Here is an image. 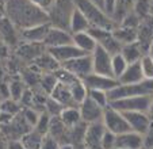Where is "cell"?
<instances>
[{"mask_svg": "<svg viewBox=\"0 0 153 149\" xmlns=\"http://www.w3.org/2000/svg\"><path fill=\"white\" fill-rule=\"evenodd\" d=\"M6 16L19 30L49 23L46 12L37 8L29 0H8L6 3Z\"/></svg>", "mask_w": 153, "mask_h": 149, "instance_id": "obj_1", "label": "cell"}, {"mask_svg": "<svg viewBox=\"0 0 153 149\" xmlns=\"http://www.w3.org/2000/svg\"><path fill=\"white\" fill-rule=\"evenodd\" d=\"M76 8H79L88 20H90L91 26L95 27H102L106 30H114L118 27L114 19L106 14L102 8H99L96 4H94L91 0H73Z\"/></svg>", "mask_w": 153, "mask_h": 149, "instance_id": "obj_2", "label": "cell"}, {"mask_svg": "<svg viewBox=\"0 0 153 149\" xmlns=\"http://www.w3.org/2000/svg\"><path fill=\"white\" fill-rule=\"evenodd\" d=\"M75 10L76 6L73 3V0H56V4L48 14L50 26L69 31L71 18H72Z\"/></svg>", "mask_w": 153, "mask_h": 149, "instance_id": "obj_3", "label": "cell"}, {"mask_svg": "<svg viewBox=\"0 0 153 149\" xmlns=\"http://www.w3.org/2000/svg\"><path fill=\"white\" fill-rule=\"evenodd\" d=\"M142 95H153V79L152 80H146L138 84H127V86H122L119 84L114 89L108 92V99L110 103L118 99H123V98L130 96H142Z\"/></svg>", "mask_w": 153, "mask_h": 149, "instance_id": "obj_4", "label": "cell"}, {"mask_svg": "<svg viewBox=\"0 0 153 149\" xmlns=\"http://www.w3.org/2000/svg\"><path fill=\"white\" fill-rule=\"evenodd\" d=\"M150 104H152V95H142V96L118 99L111 102L110 106L121 112H150Z\"/></svg>", "mask_w": 153, "mask_h": 149, "instance_id": "obj_5", "label": "cell"}, {"mask_svg": "<svg viewBox=\"0 0 153 149\" xmlns=\"http://www.w3.org/2000/svg\"><path fill=\"white\" fill-rule=\"evenodd\" d=\"M102 122H103L106 130L114 133L115 136L131 132V127H130L125 114L121 111H118V110H115L111 106H108L106 110H104L103 121H102Z\"/></svg>", "mask_w": 153, "mask_h": 149, "instance_id": "obj_6", "label": "cell"}, {"mask_svg": "<svg viewBox=\"0 0 153 149\" xmlns=\"http://www.w3.org/2000/svg\"><path fill=\"white\" fill-rule=\"evenodd\" d=\"M88 33L95 38L98 45L102 46L103 49H106L111 56L117 54V53H121L122 46L123 45L117 39L114 33L111 31V30H106V29H102V27L91 26V29L88 30Z\"/></svg>", "mask_w": 153, "mask_h": 149, "instance_id": "obj_7", "label": "cell"}, {"mask_svg": "<svg viewBox=\"0 0 153 149\" xmlns=\"http://www.w3.org/2000/svg\"><path fill=\"white\" fill-rule=\"evenodd\" d=\"M91 60H92V73L114 77L113 68H111L113 56L107 52L106 49L98 45L95 50L91 53Z\"/></svg>", "mask_w": 153, "mask_h": 149, "instance_id": "obj_8", "label": "cell"}, {"mask_svg": "<svg viewBox=\"0 0 153 149\" xmlns=\"http://www.w3.org/2000/svg\"><path fill=\"white\" fill-rule=\"evenodd\" d=\"M61 66L83 80L84 77H87L88 74L92 73V60H91V54H84L77 58H73V60H71V61H67V63L61 64Z\"/></svg>", "mask_w": 153, "mask_h": 149, "instance_id": "obj_9", "label": "cell"}, {"mask_svg": "<svg viewBox=\"0 0 153 149\" xmlns=\"http://www.w3.org/2000/svg\"><path fill=\"white\" fill-rule=\"evenodd\" d=\"M0 37L4 39V42L10 46V49H15L22 43L20 38V30L15 26L14 23L7 16L0 18Z\"/></svg>", "mask_w": 153, "mask_h": 149, "instance_id": "obj_10", "label": "cell"}, {"mask_svg": "<svg viewBox=\"0 0 153 149\" xmlns=\"http://www.w3.org/2000/svg\"><path fill=\"white\" fill-rule=\"evenodd\" d=\"M79 110H80L81 121L85 122L87 125L95 122H102L103 121V114L106 109H102L100 106L95 103L92 99L87 98L85 101H83L79 104Z\"/></svg>", "mask_w": 153, "mask_h": 149, "instance_id": "obj_11", "label": "cell"}, {"mask_svg": "<svg viewBox=\"0 0 153 149\" xmlns=\"http://www.w3.org/2000/svg\"><path fill=\"white\" fill-rule=\"evenodd\" d=\"M123 114H125V117H126L131 130L138 133V134L145 136L150 130V127H152V125H153L149 112L134 111V112H123Z\"/></svg>", "mask_w": 153, "mask_h": 149, "instance_id": "obj_12", "label": "cell"}, {"mask_svg": "<svg viewBox=\"0 0 153 149\" xmlns=\"http://www.w3.org/2000/svg\"><path fill=\"white\" fill-rule=\"evenodd\" d=\"M83 83L88 89H99V91H106L110 92L115 87L119 86L118 80L114 77H108V76H102V74L91 73L87 77L83 79Z\"/></svg>", "mask_w": 153, "mask_h": 149, "instance_id": "obj_13", "label": "cell"}, {"mask_svg": "<svg viewBox=\"0 0 153 149\" xmlns=\"http://www.w3.org/2000/svg\"><path fill=\"white\" fill-rule=\"evenodd\" d=\"M106 132L103 122L90 123L87 127L85 136H84V145L87 149H103L102 148V138Z\"/></svg>", "mask_w": 153, "mask_h": 149, "instance_id": "obj_14", "label": "cell"}, {"mask_svg": "<svg viewBox=\"0 0 153 149\" xmlns=\"http://www.w3.org/2000/svg\"><path fill=\"white\" fill-rule=\"evenodd\" d=\"M69 43H72V34L69 31H67V30H61L58 27H53V26H50L49 33H48L46 38L43 41V45L48 49L69 45Z\"/></svg>", "mask_w": 153, "mask_h": 149, "instance_id": "obj_15", "label": "cell"}, {"mask_svg": "<svg viewBox=\"0 0 153 149\" xmlns=\"http://www.w3.org/2000/svg\"><path fill=\"white\" fill-rule=\"evenodd\" d=\"M49 29H50V23H42V25H37V26L29 27V29L20 30L22 42L43 43L48 33H49Z\"/></svg>", "mask_w": 153, "mask_h": 149, "instance_id": "obj_16", "label": "cell"}, {"mask_svg": "<svg viewBox=\"0 0 153 149\" xmlns=\"http://www.w3.org/2000/svg\"><path fill=\"white\" fill-rule=\"evenodd\" d=\"M117 148L121 149H144L145 136L138 134L136 132H127L123 134L117 136Z\"/></svg>", "mask_w": 153, "mask_h": 149, "instance_id": "obj_17", "label": "cell"}, {"mask_svg": "<svg viewBox=\"0 0 153 149\" xmlns=\"http://www.w3.org/2000/svg\"><path fill=\"white\" fill-rule=\"evenodd\" d=\"M48 52L60 63V65L64 63H67V61H71V60H73V58H77V57H80V56L85 54V53H83L79 48H76L73 43L58 46V48L48 49Z\"/></svg>", "mask_w": 153, "mask_h": 149, "instance_id": "obj_18", "label": "cell"}, {"mask_svg": "<svg viewBox=\"0 0 153 149\" xmlns=\"http://www.w3.org/2000/svg\"><path fill=\"white\" fill-rule=\"evenodd\" d=\"M48 50V48L43 43H30V42H22L19 46L16 48V53L18 56L23 58L26 61H33L41 56L42 53H45Z\"/></svg>", "mask_w": 153, "mask_h": 149, "instance_id": "obj_19", "label": "cell"}, {"mask_svg": "<svg viewBox=\"0 0 153 149\" xmlns=\"http://www.w3.org/2000/svg\"><path fill=\"white\" fill-rule=\"evenodd\" d=\"M144 80L145 77H144V73H142L141 63L138 61V63L129 64L127 69L118 79V83L122 84V86H127V84H138Z\"/></svg>", "mask_w": 153, "mask_h": 149, "instance_id": "obj_20", "label": "cell"}, {"mask_svg": "<svg viewBox=\"0 0 153 149\" xmlns=\"http://www.w3.org/2000/svg\"><path fill=\"white\" fill-rule=\"evenodd\" d=\"M72 43L85 54H91L98 46V42L95 41V38L88 31L72 34Z\"/></svg>", "mask_w": 153, "mask_h": 149, "instance_id": "obj_21", "label": "cell"}, {"mask_svg": "<svg viewBox=\"0 0 153 149\" xmlns=\"http://www.w3.org/2000/svg\"><path fill=\"white\" fill-rule=\"evenodd\" d=\"M50 98H53L54 101H57L61 106L64 107H79V104L75 102L72 94H71L69 87L64 86V84L58 83L56 86V88L53 89V92L49 95Z\"/></svg>", "mask_w": 153, "mask_h": 149, "instance_id": "obj_22", "label": "cell"}, {"mask_svg": "<svg viewBox=\"0 0 153 149\" xmlns=\"http://www.w3.org/2000/svg\"><path fill=\"white\" fill-rule=\"evenodd\" d=\"M33 66H35L41 73H49V72L57 71L61 65H60V63L46 50L45 53L38 56V57L33 61Z\"/></svg>", "mask_w": 153, "mask_h": 149, "instance_id": "obj_23", "label": "cell"}, {"mask_svg": "<svg viewBox=\"0 0 153 149\" xmlns=\"http://www.w3.org/2000/svg\"><path fill=\"white\" fill-rule=\"evenodd\" d=\"M68 133H69V129L64 125L61 118L60 117H52L48 134L54 137L60 144H69V141H68Z\"/></svg>", "mask_w": 153, "mask_h": 149, "instance_id": "obj_24", "label": "cell"}, {"mask_svg": "<svg viewBox=\"0 0 153 149\" xmlns=\"http://www.w3.org/2000/svg\"><path fill=\"white\" fill-rule=\"evenodd\" d=\"M121 54L123 56L125 60H126L129 64H133V63H138V61H141V58L144 57L146 53L144 52V49L141 48V45L136 41V42L126 43V45L122 46Z\"/></svg>", "mask_w": 153, "mask_h": 149, "instance_id": "obj_25", "label": "cell"}, {"mask_svg": "<svg viewBox=\"0 0 153 149\" xmlns=\"http://www.w3.org/2000/svg\"><path fill=\"white\" fill-rule=\"evenodd\" d=\"M90 29H91L90 20L87 19L85 15H84L80 10L76 8L72 14V18H71V27H69L71 34H77V33L88 31Z\"/></svg>", "mask_w": 153, "mask_h": 149, "instance_id": "obj_26", "label": "cell"}, {"mask_svg": "<svg viewBox=\"0 0 153 149\" xmlns=\"http://www.w3.org/2000/svg\"><path fill=\"white\" fill-rule=\"evenodd\" d=\"M60 118L68 129H72L80 122H83L79 107H65L62 110V112L60 114Z\"/></svg>", "mask_w": 153, "mask_h": 149, "instance_id": "obj_27", "label": "cell"}, {"mask_svg": "<svg viewBox=\"0 0 153 149\" xmlns=\"http://www.w3.org/2000/svg\"><path fill=\"white\" fill-rule=\"evenodd\" d=\"M113 33L122 45L136 42L137 37H138V29H129V27H123V26H118Z\"/></svg>", "mask_w": 153, "mask_h": 149, "instance_id": "obj_28", "label": "cell"}, {"mask_svg": "<svg viewBox=\"0 0 153 149\" xmlns=\"http://www.w3.org/2000/svg\"><path fill=\"white\" fill-rule=\"evenodd\" d=\"M87 127H88V125H87L85 122H80L79 125H76L75 127L69 129V133H68V141H69V144H72V145H75V146L83 144Z\"/></svg>", "mask_w": 153, "mask_h": 149, "instance_id": "obj_29", "label": "cell"}, {"mask_svg": "<svg viewBox=\"0 0 153 149\" xmlns=\"http://www.w3.org/2000/svg\"><path fill=\"white\" fill-rule=\"evenodd\" d=\"M42 137L39 133H37L34 129L27 132L25 136H22L20 141L23 144L25 149H41V142H42Z\"/></svg>", "mask_w": 153, "mask_h": 149, "instance_id": "obj_30", "label": "cell"}, {"mask_svg": "<svg viewBox=\"0 0 153 149\" xmlns=\"http://www.w3.org/2000/svg\"><path fill=\"white\" fill-rule=\"evenodd\" d=\"M26 89H27V86L20 79H14L12 81H10V96H11L12 101L18 102V103L20 102V99L25 95Z\"/></svg>", "mask_w": 153, "mask_h": 149, "instance_id": "obj_31", "label": "cell"}, {"mask_svg": "<svg viewBox=\"0 0 153 149\" xmlns=\"http://www.w3.org/2000/svg\"><path fill=\"white\" fill-rule=\"evenodd\" d=\"M127 66H129V63L125 60V57L121 54V53L114 54L113 56V61H111V68H113L114 79L118 80L122 74H123V72L127 69Z\"/></svg>", "mask_w": 153, "mask_h": 149, "instance_id": "obj_32", "label": "cell"}, {"mask_svg": "<svg viewBox=\"0 0 153 149\" xmlns=\"http://www.w3.org/2000/svg\"><path fill=\"white\" fill-rule=\"evenodd\" d=\"M58 84V80L56 77L54 72H49V73H42L39 80V87L42 88L43 92H46L48 95H50L53 92V89L56 88V86Z\"/></svg>", "mask_w": 153, "mask_h": 149, "instance_id": "obj_33", "label": "cell"}, {"mask_svg": "<svg viewBox=\"0 0 153 149\" xmlns=\"http://www.w3.org/2000/svg\"><path fill=\"white\" fill-rule=\"evenodd\" d=\"M71 89V94H72L73 99L77 104H80L83 101H85L87 98H88V88L85 87V84L83 83V80H79L76 81L75 84L69 87Z\"/></svg>", "mask_w": 153, "mask_h": 149, "instance_id": "obj_34", "label": "cell"}, {"mask_svg": "<svg viewBox=\"0 0 153 149\" xmlns=\"http://www.w3.org/2000/svg\"><path fill=\"white\" fill-rule=\"evenodd\" d=\"M54 74H56V77H57L58 83L64 84V86H67V87H71L72 84H75L76 81L81 80V79H79L77 76H75L73 73H71L69 71H67V69L62 68V66H60L57 71H54Z\"/></svg>", "mask_w": 153, "mask_h": 149, "instance_id": "obj_35", "label": "cell"}, {"mask_svg": "<svg viewBox=\"0 0 153 149\" xmlns=\"http://www.w3.org/2000/svg\"><path fill=\"white\" fill-rule=\"evenodd\" d=\"M88 98L92 99L98 106L102 109H107L110 106V99H108V92L99 91V89H88Z\"/></svg>", "mask_w": 153, "mask_h": 149, "instance_id": "obj_36", "label": "cell"}, {"mask_svg": "<svg viewBox=\"0 0 153 149\" xmlns=\"http://www.w3.org/2000/svg\"><path fill=\"white\" fill-rule=\"evenodd\" d=\"M50 119H52V117H50V115L48 114L46 111L41 112L39 119H38V122H37V125H35L34 130H35L37 133H39L41 136H46V134H48V132H49Z\"/></svg>", "mask_w": 153, "mask_h": 149, "instance_id": "obj_37", "label": "cell"}, {"mask_svg": "<svg viewBox=\"0 0 153 149\" xmlns=\"http://www.w3.org/2000/svg\"><path fill=\"white\" fill-rule=\"evenodd\" d=\"M39 115H41V112L38 111V110H35L34 107H26V109H23V111H22V117H23V119L26 121V123L31 129L35 127L38 119H39Z\"/></svg>", "mask_w": 153, "mask_h": 149, "instance_id": "obj_38", "label": "cell"}, {"mask_svg": "<svg viewBox=\"0 0 153 149\" xmlns=\"http://www.w3.org/2000/svg\"><path fill=\"white\" fill-rule=\"evenodd\" d=\"M64 109H65V107L61 106L57 101H54L53 98L48 96L46 103H45V111H46L50 117H60V114L62 112Z\"/></svg>", "mask_w": 153, "mask_h": 149, "instance_id": "obj_39", "label": "cell"}, {"mask_svg": "<svg viewBox=\"0 0 153 149\" xmlns=\"http://www.w3.org/2000/svg\"><path fill=\"white\" fill-rule=\"evenodd\" d=\"M141 68H142V73H144V77L146 80H152L153 79V58L149 54H145L141 58Z\"/></svg>", "mask_w": 153, "mask_h": 149, "instance_id": "obj_40", "label": "cell"}, {"mask_svg": "<svg viewBox=\"0 0 153 149\" xmlns=\"http://www.w3.org/2000/svg\"><path fill=\"white\" fill-rule=\"evenodd\" d=\"M1 110L4 111V114H8V115H15L20 111V106L18 102L12 101V99H6L3 103V107Z\"/></svg>", "mask_w": 153, "mask_h": 149, "instance_id": "obj_41", "label": "cell"}, {"mask_svg": "<svg viewBox=\"0 0 153 149\" xmlns=\"http://www.w3.org/2000/svg\"><path fill=\"white\" fill-rule=\"evenodd\" d=\"M117 144V136L114 133L106 130L102 138V148L103 149H114Z\"/></svg>", "mask_w": 153, "mask_h": 149, "instance_id": "obj_42", "label": "cell"}, {"mask_svg": "<svg viewBox=\"0 0 153 149\" xmlns=\"http://www.w3.org/2000/svg\"><path fill=\"white\" fill-rule=\"evenodd\" d=\"M31 4H34L37 8H39L41 11L49 14L50 10L53 8V6L56 4V0H29Z\"/></svg>", "mask_w": 153, "mask_h": 149, "instance_id": "obj_43", "label": "cell"}, {"mask_svg": "<svg viewBox=\"0 0 153 149\" xmlns=\"http://www.w3.org/2000/svg\"><path fill=\"white\" fill-rule=\"evenodd\" d=\"M60 146H61V144L50 134H46L42 137L41 149H60Z\"/></svg>", "mask_w": 153, "mask_h": 149, "instance_id": "obj_44", "label": "cell"}, {"mask_svg": "<svg viewBox=\"0 0 153 149\" xmlns=\"http://www.w3.org/2000/svg\"><path fill=\"white\" fill-rule=\"evenodd\" d=\"M10 56H11V49H10V46L7 45L6 42H4V39L1 37H0V60H8Z\"/></svg>", "mask_w": 153, "mask_h": 149, "instance_id": "obj_45", "label": "cell"}, {"mask_svg": "<svg viewBox=\"0 0 153 149\" xmlns=\"http://www.w3.org/2000/svg\"><path fill=\"white\" fill-rule=\"evenodd\" d=\"M115 4L117 0H104V12L111 18H113L114 11H115Z\"/></svg>", "mask_w": 153, "mask_h": 149, "instance_id": "obj_46", "label": "cell"}, {"mask_svg": "<svg viewBox=\"0 0 153 149\" xmlns=\"http://www.w3.org/2000/svg\"><path fill=\"white\" fill-rule=\"evenodd\" d=\"M0 94L4 98V101L6 99H11V96H10V83L0 80Z\"/></svg>", "mask_w": 153, "mask_h": 149, "instance_id": "obj_47", "label": "cell"}, {"mask_svg": "<svg viewBox=\"0 0 153 149\" xmlns=\"http://www.w3.org/2000/svg\"><path fill=\"white\" fill-rule=\"evenodd\" d=\"M8 149H25V146L20 140H12L8 144Z\"/></svg>", "mask_w": 153, "mask_h": 149, "instance_id": "obj_48", "label": "cell"}, {"mask_svg": "<svg viewBox=\"0 0 153 149\" xmlns=\"http://www.w3.org/2000/svg\"><path fill=\"white\" fill-rule=\"evenodd\" d=\"M4 73H6V69H4V61L0 60V80H3Z\"/></svg>", "mask_w": 153, "mask_h": 149, "instance_id": "obj_49", "label": "cell"}, {"mask_svg": "<svg viewBox=\"0 0 153 149\" xmlns=\"http://www.w3.org/2000/svg\"><path fill=\"white\" fill-rule=\"evenodd\" d=\"M6 16V3L0 1V18Z\"/></svg>", "mask_w": 153, "mask_h": 149, "instance_id": "obj_50", "label": "cell"}, {"mask_svg": "<svg viewBox=\"0 0 153 149\" xmlns=\"http://www.w3.org/2000/svg\"><path fill=\"white\" fill-rule=\"evenodd\" d=\"M94 4H96V6L99 7V8H102L104 11V0H91Z\"/></svg>", "mask_w": 153, "mask_h": 149, "instance_id": "obj_51", "label": "cell"}, {"mask_svg": "<svg viewBox=\"0 0 153 149\" xmlns=\"http://www.w3.org/2000/svg\"><path fill=\"white\" fill-rule=\"evenodd\" d=\"M60 149H75V145H72V144H61Z\"/></svg>", "mask_w": 153, "mask_h": 149, "instance_id": "obj_52", "label": "cell"}, {"mask_svg": "<svg viewBox=\"0 0 153 149\" xmlns=\"http://www.w3.org/2000/svg\"><path fill=\"white\" fill-rule=\"evenodd\" d=\"M146 54H149L150 57L153 58V41H152V43L149 45V49H148V52H146Z\"/></svg>", "mask_w": 153, "mask_h": 149, "instance_id": "obj_53", "label": "cell"}, {"mask_svg": "<svg viewBox=\"0 0 153 149\" xmlns=\"http://www.w3.org/2000/svg\"><path fill=\"white\" fill-rule=\"evenodd\" d=\"M75 149H87V146L84 145V144H80V145H76Z\"/></svg>", "mask_w": 153, "mask_h": 149, "instance_id": "obj_54", "label": "cell"}, {"mask_svg": "<svg viewBox=\"0 0 153 149\" xmlns=\"http://www.w3.org/2000/svg\"><path fill=\"white\" fill-rule=\"evenodd\" d=\"M149 114H153V95H152V104H150V112Z\"/></svg>", "mask_w": 153, "mask_h": 149, "instance_id": "obj_55", "label": "cell"}, {"mask_svg": "<svg viewBox=\"0 0 153 149\" xmlns=\"http://www.w3.org/2000/svg\"><path fill=\"white\" fill-rule=\"evenodd\" d=\"M0 1H3V3H7V1H8V0H0Z\"/></svg>", "mask_w": 153, "mask_h": 149, "instance_id": "obj_56", "label": "cell"}, {"mask_svg": "<svg viewBox=\"0 0 153 149\" xmlns=\"http://www.w3.org/2000/svg\"><path fill=\"white\" fill-rule=\"evenodd\" d=\"M150 118H152V122H153V114H150Z\"/></svg>", "mask_w": 153, "mask_h": 149, "instance_id": "obj_57", "label": "cell"}, {"mask_svg": "<svg viewBox=\"0 0 153 149\" xmlns=\"http://www.w3.org/2000/svg\"><path fill=\"white\" fill-rule=\"evenodd\" d=\"M114 149H121V148H117V146H115V148H114Z\"/></svg>", "mask_w": 153, "mask_h": 149, "instance_id": "obj_58", "label": "cell"}]
</instances>
